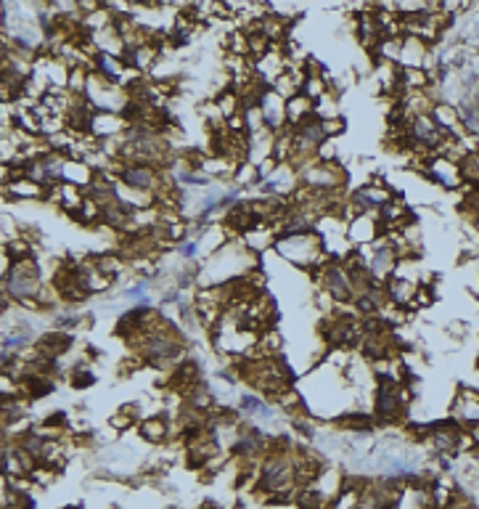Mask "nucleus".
<instances>
[{"mask_svg":"<svg viewBox=\"0 0 479 509\" xmlns=\"http://www.w3.org/2000/svg\"><path fill=\"white\" fill-rule=\"evenodd\" d=\"M395 263H398V255H395V250H392L390 244H387V247H381V250L373 255V263H371V273H373V279L387 276V273L395 268Z\"/></svg>","mask_w":479,"mask_h":509,"instance_id":"obj_8","label":"nucleus"},{"mask_svg":"<svg viewBox=\"0 0 479 509\" xmlns=\"http://www.w3.org/2000/svg\"><path fill=\"white\" fill-rule=\"evenodd\" d=\"M24 390L30 393L32 398H40V395H48L50 390H53V385H50V380H45V377H27V380H24Z\"/></svg>","mask_w":479,"mask_h":509,"instance_id":"obj_12","label":"nucleus"},{"mask_svg":"<svg viewBox=\"0 0 479 509\" xmlns=\"http://www.w3.org/2000/svg\"><path fill=\"white\" fill-rule=\"evenodd\" d=\"M196 255V244L191 241V244H183V258H193Z\"/></svg>","mask_w":479,"mask_h":509,"instance_id":"obj_23","label":"nucleus"},{"mask_svg":"<svg viewBox=\"0 0 479 509\" xmlns=\"http://www.w3.org/2000/svg\"><path fill=\"white\" fill-rule=\"evenodd\" d=\"M164 435H167V427H164L159 420H151V422H146V425H143V438L162 440Z\"/></svg>","mask_w":479,"mask_h":509,"instance_id":"obj_16","label":"nucleus"},{"mask_svg":"<svg viewBox=\"0 0 479 509\" xmlns=\"http://www.w3.org/2000/svg\"><path fill=\"white\" fill-rule=\"evenodd\" d=\"M320 504H323V499H320L318 491L305 488L297 493V507L300 509H320Z\"/></svg>","mask_w":479,"mask_h":509,"instance_id":"obj_13","label":"nucleus"},{"mask_svg":"<svg viewBox=\"0 0 479 509\" xmlns=\"http://www.w3.org/2000/svg\"><path fill=\"white\" fill-rule=\"evenodd\" d=\"M93 382H96V377H93L90 371H82L80 369L77 374H74V388H90Z\"/></svg>","mask_w":479,"mask_h":509,"instance_id":"obj_20","label":"nucleus"},{"mask_svg":"<svg viewBox=\"0 0 479 509\" xmlns=\"http://www.w3.org/2000/svg\"><path fill=\"white\" fill-rule=\"evenodd\" d=\"M323 281H326L331 297L337 300V302H349L352 295H355V290H352V281H349V273L344 268H339V266H329Z\"/></svg>","mask_w":479,"mask_h":509,"instance_id":"obj_3","label":"nucleus"},{"mask_svg":"<svg viewBox=\"0 0 479 509\" xmlns=\"http://www.w3.org/2000/svg\"><path fill=\"white\" fill-rule=\"evenodd\" d=\"M122 180L133 189H151L154 183V170L149 165H130L122 170Z\"/></svg>","mask_w":479,"mask_h":509,"instance_id":"obj_7","label":"nucleus"},{"mask_svg":"<svg viewBox=\"0 0 479 509\" xmlns=\"http://www.w3.org/2000/svg\"><path fill=\"white\" fill-rule=\"evenodd\" d=\"M6 252H9L13 260H27L30 258V244H27V241H21V239H13V241L6 244Z\"/></svg>","mask_w":479,"mask_h":509,"instance_id":"obj_15","label":"nucleus"},{"mask_svg":"<svg viewBox=\"0 0 479 509\" xmlns=\"http://www.w3.org/2000/svg\"><path fill=\"white\" fill-rule=\"evenodd\" d=\"M405 411V393L400 388V382L392 377H381L379 395H376V417L379 422H398Z\"/></svg>","mask_w":479,"mask_h":509,"instance_id":"obj_1","label":"nucleus"},{"mask_svg":"<svg viewBox=\"0 0 479 509\" xmlns=\"http://www.w3.org/2000/svg\"><path fill=\"white\" fill-rule=\"evenodd\" d=\"M458 117H461V122L466 125V130L469 133H479V109H477V104H463L458 109Z\"/></svg>","mask_w":479,"mask_h":509,"instance_id":"obj_11","label":"nucleus"},{"mask_svg":"<svg viewBox=\"0 0 479 509\" xmlns=\"http://www.w3.org/2000/svg\"><path fill=\"white\" fill-rule=\"evenodd\" d=\"M72 348V337L64 332H53L38 342V350L43 353V359H59L61 353H67Z\"/></svg>","mask_w":479,"mask_h":509,"instance_id":"obj_6","label":"nucleus"},{"mask_svg":"<svg viewBox=\"0 0 479 509\" xmlns=\"http://www.w3.org/2000/svg\"><path fill=\"white\" fill-rule=\"evenodd\" d=\"M98 70L103 72L109 80H117V61L111 59V56H106V53L98 56Z\"/></svg>","mask_w":479,"mask_h":509,"instance_id":"obj_18","label":"nucleus"},{"mask_svg":"<svg viewBox=\"0 0 479 509\" xmlns=\"http://www.w3.org/2000/svg\"><path fill=\"white\" fill-rule=\"evenodd\" d=\"M218 104H220V109H222V114H225V117H233V111H236V106H239V99H236L230 90H225V93L220 96Z\"/></svg>","mask_w":479,"mask_h":509,"instance_id":"obj_17","label":"nucleus"},{"mask_svg":"<svg viewBox=\"0 0 479 509\" xmlns=\"http://www.w3.org/2000/svg\"><path fill=\"white\" fill-rule=\"evenodd\" d=\"M400 82L408 88H427V72L419 67H402L400 70Z\"/></svg>","mask_w":479,"mask_h":509,"instance_id":"obj_9","label":"nucleus"},{"mask_svg":"<svg viewBox=\"0 0 479 509\" xmlns=\"http://www.w3.org/2000/svg\"><path fill=\"white\" fill-rule=\"evenodd\" d=\"M143 353H146V359H151V363H159V361H167L175 353H180V345L167 334H151L143 345Z\"/></svg>","mask_w":479,"mask_h":509,"instance_id":"obj_4","label":"nucleus"},{"mask_svg":"<svg viewBox=\"0 0 479 509\" xmlns=\"http://www.w3.org/2000/svg\"><path fill=\"white\" fill-rule=\"evenodd\" d=\"M24 345H27V337H24V334H13V337H9L6 342H3V350H6V353H11V350L24 348Z\"/></svg>","mask_w":479,"mask_h":509,"instance_id":"obj_19","label":"nucleus"},{"mask_svg":"<svg viewBox=\"0 0 479 509\" xmlns=\"http://www.w3.org/2000/svg\"><path fill=\"white\" fill-rule=\"evenodd\" d=\"M260 491H289V467L283 459H268L262 467Z\"/></svg>","mask_w":479,"mask_h":509,"instance_id":"obj_2","label":"nucleus"},{"mask_svg":"<svg viewBox=\"0 0 479 509\" xmlns=\"http://www.w3.org/2000/svg\"><path fill=\"white\" fill-rule=\"evenodd\" d=\"M69 85H72L74 90H82V70H74V72H72Z\"/></svg>","mask_w":479,"mask_h":509,"instance_id":"obj_22","label":"nucleus"},{"mask_svg":"<svg viewBox=\"0 0 479 509\" xmlns=\"http://www.w3.org/2000/svg\"><path fill=\"white\" fill-rule=\"evenodd\" d=\"M111 425H114V427H128V425H130V420H125V417H114V420H111Z\"/></svg>","mask_w":479,"mask_h":509,"instance_id":"obj_24","label":"nucleus"},{"mask_svg":"<svg viewBox=\"0 0 479 509\" xmlns=\"http://www.w3.org/2000/svg\"><path fill=\"white\" fill-rule=\"evenodd\" d=\"M241 409L249 411V414H260V417H270V414H273V411H270L260 398H254V395H244V398H241Z\"/></svg>","mask_w":479,"mask_h":509,"instance_id":"obj_14","label":"nucleus"},{"mask_svg":"<svg viewBox=\"0 0 479 509\" xmlns=\"http://www.w3.org/2000/svg\"><path fill=\"white\" fill-rule=\"evenodd\" d=\"M337 425H342V427H349V429H363V432H368V429L373 427L371 417H366V414H344V417H339V420H337Z\"/></svg>","mask_w":479,"mask_h":509,"instance_id":"obj_10","label":"nucleus"},{"mask_svg":"<svg viewBox=\"0 0 479 509\" xmlns=\"http://www.w3.org/2000/svg\"><path fill=\"white\" fill-rule=\"evenodd\" d=\"M342 120H323V133L329 136V133H342Z\"/></svg>","mask_w":479,"mask_h":509,"instance_id":"obj_21","label":"nucleus"},{"mask_svg":"<svg viewBox=\"0 0 479 509\" xmlns=\"http://www.w3.org/2000/svg\"><path fill=\"white\" fill-rule=\"evenodd\" d=\"M429 178L439 186H448V189H456L461 183V168H456L453 162L448 160H434L429 165Z\"/></svg>","mask_w":479,"mask_h":509,"instance_id":"obj_5","label":"nucleus"}]
</instances>
